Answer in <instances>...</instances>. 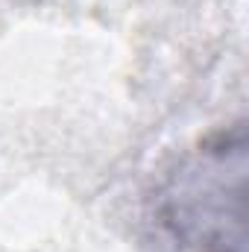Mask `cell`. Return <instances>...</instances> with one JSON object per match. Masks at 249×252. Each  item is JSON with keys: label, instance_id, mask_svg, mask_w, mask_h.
Listing matches in <instances>:
<instances>
[{"label": "cell", "instance_id": "obj_1", "mask_svg": "<svg viewBox=\"0 0 249 252\" xmlns=\"http://www.w3.org/2000/svg\"><path fill=\"white\" fill-rule=\"evenodd\" d=\"M247 121L185 153L153 193V220L179 252H247Z\"/></svg>", "mask_w": 249, "mask_h": 252}]
</instances>
